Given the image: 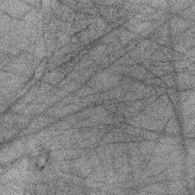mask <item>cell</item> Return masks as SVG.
<instances>
[{"instance_id": "3", "label": "cell", "mask_w": 195, "mask_h": 195, "mask_svg": "<svg viewBox=\"0 0 195 195\" xmlns=\"http://www.w3.org/2000/svg\"><path fill=\"white\" fill-rule=\"evenodd\" d=\"M174 149L172 146L166 145V144H161V145L156 146L154 151V154L158 156H163L168 154Z\"/></svg>"}, {"instance_id": "10", "label": "cell", "mask_w": 195, "mask_h": 195, "mask_svg": "<svg viewBox=\"0 0 195 195\" xmlns=\"http://www.w3.org/2000/svg\"><path fill=\"white\" fill-rule=\"evenodd\" d=\"M129 151H130V154L137 155L138 154L139 152H140V149L138 148L137 144L130 143V145H129Z\"/></svg>"}, {"instance_id": "16", "label": "cell", "mask_w": 195, "mask_h": 195, "mask_svg": "<svg viewBox=\"0 0 195 195\" xmlns=\"http://www.w3.org/2000/svg\"><path fill=\"white\" fill-rule=\"evenodd\" d=\"M176 66H178L180 67V68H185V67H187L188 66H189V64L185 61L178 62V63H176Z\"/></svg>"}, {"instance_id": "4", "label": "cell", "mask_w": 195, "mask_h": 195, "mask_svg": "<svg viewBox=\"0 0 195 195\" xmlns=\"http://www.w3.org/2000/svg\"><path fill=\"white\" fill-rule=\"evenodd\" d=\"M193 2H188V1H173L170 2V4L171 6V10L173 12H176V11L185 9Z\"/></svg>"}, {"instance_id": "15", "label": "cell", "mask_w": 195, "mask_h": 195, "mask_svg": "<svg viewBox=\"0 0 195 195\" xmlns=\"http://www.w3.org/2000/svg\"><path fill=\"white\" fill-rule=\"evenodd\" d=\"M164 80H165L166 83L168 85H169L170 86H172L174 85V80H173V78L171 76H166V77L163 78Z\"/></svg>"}, {"instance_id": "5", "label": "cell", "mask_w": 195, "mask_h": 195, "mask_svg": "<svg viewBox=\"0 0 195 195\" xmlns=\"http://www.w3.org/2000/svg\"><path fill=\"white\" fill-rule=\"evenodd\" d=\"M155 143L152 142H143L141 143L140 150L143 153V154H148L149 152H152L154 149Z\"/></svg>"}, {"instance_id": "11", "label": "cell", "mask_w": 195, "mask_h": 195, "mask_svg": "<svg viewBox=\"0 0 195 195\" xmlns=\"http://www.w3.org/2000/svg\"><path fill=\"white\" fill-rule=\"evenodd\" d=\"M143 159L141 157H140V156H134V157L132 158L131 159V161H130V163H131V165L133 166H134V167H137V166L139 165L140 164L141 162H142Z\"/></svg>"}, {"instance_id": "13", "label": "cell", "mask_w": 195, "mask_h": 195, "mask_svg": "<svg viewBox=\"0 0 195 195\" xmlns=\"http://www.w3.org/2000/svg\"><path fill=\"white\" fill-rule=\"evenodd\" d=\"M152 58L154 59V60H167V58H166V57L165 56V55H163L162 53H159V52H157L156 53H155V54L152 57Z\"/></svg>"}, {"instance_id": "12", "label": "cell", "mask_w": 195, "mask_h": 195, "mask_svg": "<svg viewBox=\"0 0 195 195\" xmlns=\"http://www.w3.org/2000/svg\"><path fill=\"white\" fill-rule=\"evenodd\" d=\"M91 93H92V89H89V88H84V89L79 90L77 92V95L79 96H85L91 94Z\"/></svg>"}, {"instance_id": "8", "label": "cell", "mask_w": 195, "mask_h": 195, "mask_svg": "<svg viewBox=\"0 0 195 195\" xmlns=\"http://www.w3.org/2000/svg\"><path fill=\"white\" fill-rule=\"evenodd\" d=\"M147 3L151 4L152 6L159 8V9H165L168 6V2H165V1H153V2H149Z\"/></svg>"}, {"instance_id": "2", "label": "cell", "mask_w": 195, "mask_h": 195, "mask_svg": "<svg viewBox=\"0 0 195 195\" xmlns=\"http://www.w3.org/2000/svg\"><path fill=\"white\" fill-rule=\"evenodd\" d=\"M188 24L185 20L179 18H174L171 20V29L173 31H179L182 29H185L188 27Z\"/></svg>"}, {"instance_id": "14", "label": "cell", "mask_w": 195, "mask_h": 195, "mask_svg": "<svg viewBox=\"0 0 195 195\" xmlns=\"http://www.w3.org/2000/svg\"><path fill=\"white\" fill-rule=\"evenodd\" d=\"M144 138L147 139V140H154V139L157 138L158 135L153 133H150V132H146L143 135Z\"/></svg>"}, {"instance_id": "6", "label": "cell", "mask_w": 195, "mask_h": 195, "mask_svg": "<svg viewBox=\"0 0 195 195\" xmlns=\"http://www.w3.org/2000/svg\"><path fill=\"white\" fill-rule=\"evenodd\" d=\"M179 130V127H178V125L177 123L176 120L173 118L168 123V126H167V128H166V131L169 132V133H173V134H175Z\"/></svg>"}, {"instance_id": "7", "label": "cell", "mask_w": 195, "mask_h": 195, "mask_svg": "<svg viewBox=\"0 0 195 195\" xmlns=\"http://www.w3.org/2000/svg\"><path fill=\"white\" fill-rule=\"evenodd\" d=\"M160 142L163 144H166V145L173 146L178 144V143L179 142V140H178V139L177 138H173V137H165V138L161 139Z\"/></svg>"}, {"instance_id": "9", "label": "cell", "mask_w": 195, "mask_h": 195, "mask_svg": "<svg viewBox=\"0 0 195 195\" xmlns=\"http://www.w3.org/2000/svg\"><path fill=\"white\" fill-rule=\"evenodd\" d=\"M134 38H135L134 34H130V33L127 32V31H123L121 34V41L123 44H126L127 41H129L130 39Z\"/></svg>"}, {"instance_id": "1", "label": "cell", "mask_w": 195, "mask_h": 195, "mask_svg": "<svg viewBox=\"0 0 195 195\" xmlns=\"http://www.w3.org/2000/svg\"><path fill=\"white\" fill-rule=\"evenodd\" d=\"M1 9L15 17L22 16L26 12L31 10L29 5L19 1H1Z\"/></svg>"}]
</instances>
